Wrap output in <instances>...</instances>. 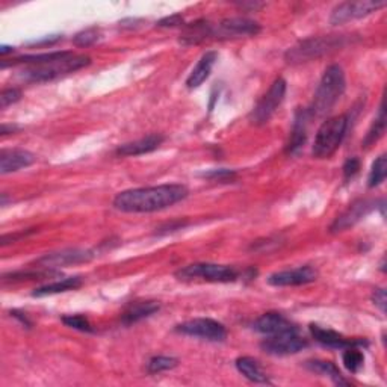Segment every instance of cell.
Masks as SVG:
<instances>
[{
    "instance_id": "19",
    "label": "cell",
    "mask_w": 387,
    "mask_h": 387,
    "mask_svg": "<svg viewBox=\"0 0 387 387\" xmlns=\"http://www.w3.org/2000/svg\"><path fill=\"white\" fill-rule=\"evenodd\" d=\"M310 333L316 342H320L324 346H329V348H348V346L366 345L365 341H350L339 333L329 329H322V327L315 324L310 325Z\"/></svg>"
},
{
    "instance_id": "9",
    "label": "cell",
    "mask_w": 387,
    "mask_h": 387,
    "mask_svg": "<svg viewBox=\"0 0 387 387\" xmlns=\"http://www.w3.org/2000/svg\"><path fill=\"white\" fill-rule=\"evenodd\" d=\"M176 330L182 334L200 337V339L211 342H223L227 337L225 327L221 322L209 320V317H197V320L186 321L177 325Z\"/></svg>"
},
{
    "instance_id": "25",
    "label": "cell",
    "mask_w": 387,
    "mask_h": 387,
    "mask_svg": "<svg viewBox=\"0 0 387 387\" xmlns=\"http://www.w3.org/2000/svg\"><path fill=\"white\" fill-rule=\"evenodd\" d=\"M306 368L310 369L312 372L321 374L324 376H329L337 386H346L348 381H346L341 371L336 368V365L332 362H325V360H309L306 362Z\"/></svg>"
},
{
    "instance_id": "31",
    "label": "cell",
    "mask_w": 387,
    "mask_h": 387,
    "mask_svg": "<svg viewBox=\"0 0 387 387\" xmlns=\"http://www.w3.org/2000/svg\"><path fill=\"white\" fill-rule=\"evenodd\" d=\"M98 37H100V32H98L97 27H88L85 31L76 34V37L73 38V43L77 47H89L97 41Z\"/></svg>"
},
{
    "instance_id": "16",
    "label": "cell",
    "mask_w": 387,
    "mask_h": 387,
    "mask_svg": "<svg viewBox=\"0 0 387 387\" xmlns=\"http://www.w3.org/2000/svg\"><path fill=\"white\" fill-rule=\"evenodd\" d=\"M310 120H312V115L309 112V109H300V111H296L289 141L286 144L287 155H295L306 144L307 126H309Z\"/></svg>"
},
{
    "instance_id": "2",
    "label": "cell",
    "mask_w": 387,
    "mask_h": 387,
    "mask_svg": "<svg viewBox=\"0 0 387 387\" xmlns=\"http://www.w3.org/2000/svg\"><path fill=\"white\" fill-rule=\"evenodd\" d=\"M190 194L185 185L168 183L148 188H136L117 194L114 207L126 214H148L171 207L173 204L185 200Z\"/></svg>"
},
{
    "instance_id": "33",
    "label": "cell",
    "mask_w": 387,
    "mask_h": 387,
    "mask_svg": "<svg viewBox=\"0 0 387 387\" xmlns=\"http://www.w3.org/2000/svg\"><path fill=\"white\" fill-rule=\"evenodd\" d=\"M360 170V161L357 157H350L346 159V162L343 164V177L345 181H350Z\"/></svg>"
},
{
    "instance_id": "28",
    "label": "cell",
    "mask_w": 387,
    "mask_h": 387,
    "mask_svg": "<svg viewBox=\"0 0 387 387\" xmlns=\"http://www.w3.org/2000/svg\"><path fill=\"white\" fill-rule=\"evenodd\" d=\"M387 174V157L386 155H381L375 159V162L372 164L369 178H368V186L369 188H376L380 186Z\"/></svg>"
},
{
    "instance_id": "6",
    "label": "cell",
    "mask_w": 387,
    "mask_h": 387,
    "mask_svg": "<svg viewBox=\"0 0 387 387\" xmlns=\"http://www.w3.org/2000/svg\"><path fill=\"white\" fill-rule=\"evenodd\" d=\"M178 280H204L211 283H230L237 279V271L232 266L216 263H194L188 265L176 273Z\"/></svg>"
},
{
    "instance_id": "23",
    "label": "cell",
    "mask_w": 387,
    "mask_h": 387,
    "mask_svg": "<svg viewBox=\"0 0 387 387\" xmlns=\"http://www.w3.org/2000/svg\"><path fill=\"white\" fill-rule=\"evenodd\" d=\"M82 286V277H67V279L58 280L53 283H48L46 286L38 287V289L34 291V296H47V295H55V294H61L67 291H74L77 287Z\"/></svg>"
},
{
    "instance_id": "21",
    "label": "cell",
    "mask_w": 387,
    "mask_h": 387,
    "mask_svg": "<svg viewBox=\"0 0 387 387\" xmlns=\"http://www.w3.org/2000/svg\"><path fill=\"white\" fill-rule=\"evenodd\" d=\"M159 309H161V306L156 301H135L127 306V309L122 315V321L126 325H132L155 315L156 312H159Z\"/></svg>"
},
{
    "instance_id": "11",
    "label": "cell",
    "mask_w": 387,
    "mask_h": 387,
    "mask_svg": "<svg viewBox=\"0 0 387 387\" xmlns=\"http://www.w3.org/2000/svg\"><path fill=\"white\" fill-rule=\"evenodd\" d=\"M376 207V202L368 200V198H360L355 200L353 204L348 206V209L343 211L339 216L336 218L333 224L330 225L332 233H342L346 232L357 223H360L365 216H368Z\"/></svg>"
},
{
    "instance_id": "7",
    "label": "cell",
    "mask_w": 387,
    "mask_h": 387,
    "mask_svg": "<svg viewBox=\"0 0 387 387\" xmlns=\"http://www.w3.org/2000/svg\"><path fill=\"white\" fill-rule=\"evenodd\" d=\"M286 81L283 77L275 79L270 89L265 93L257 105L253 107L250 114V123L254 126H263L271 120V117L275 114L277 109L283 103L286 96Z\"/></svg>"
},
{
    "instance_id": "27",
    "label": "cell",
    "mask_w": 387,
    "mask_h": 387,
    "mask_svg": "<svg viewBox=\"0 0 387 387\" xmlns=\"http://www.w3.org/2000/svg\"><path fill=\"white\" fill-rule=\"evenodd\" d=\"M342 360L346 369L353 374H357L363 368L365 355L359 348H357V346H348V348H345L342 354Z\"/></svg>"
},
{
    "instance_id": "3",
    "label": "cell",
    "mask_w": 387,
    "mask_h": 387,
    "mask_svg": "<svg viewBox=\"0 0 387 387\" xmlns=\"http://www.w3.org/2000/svg\"><path fill=\"white\" fill-rule=\"evenodd\" d=\"M345 73L341 65L333 64L324 72L321 82L317 85V89L313 97V102L310 105L309 112L316 118H322L329 114L337 100L342 97L345 91Z\"/></svg>"
},
{
    "instance_id": "38",
    "label": "cell",
    "mask_w": 387,
    "mask_h": 387,
    "mask_svg": "<svg viewBox=\"0 0 387 387\" xmlns=\"http://www.w3.org/2000/svg\"><path fill=\"white\" fill-rule=\"evenodd\" d=\"M188 224V221H174V223H171V224H168L166 227H162V229H159V230H161V232H159V233H168V232H174V230H181V229H183V227Z\"/></svg>"
},
{
    "instance_id": "1",
    "label": "cell",
    "mask_w": 387,
    "mask_h": 387,
    "mask_svg": "<svg viewBox=\"0 0 387 387\" xmlns=\"http://www.w3.org/2000/svg\"><path fill=\"white\" fill-rule=\"evenodd\" d=\"M89 63H91V59L85 55H76L73 52H52L20 56L13 59L11 63H2V68H6L8 65H25L18 72V77L25 82L41 84L74 73L89 65Z\"/></svg>"
},
{
    "instance_id": "36",
    "label": "cell",
    "mask_w": 387,
    "mask_h": 387,
    "mask_svg": "<svg viewBox=\"0 0 387 387\" xmlns=\"http://www.w3.org/2000/svg\"><path fill=\"white\" fill-rule=\"evenodd\" d=\"M372 301L374 304L379 307V309L386 313V303H387V296H386V291L384 289H375L372 294Z\"/></svg>"
},
{
    "instance_id": "5",
    "label": "cell",
    "mask_w": 387,
    "mask_h": 387,
    "mask_svg": "<svg viewBox=\"0 0 387 387\" xmlns=\"http://www.w3.org/2000/svg\"><path fill=\"white\" fill-rule=\"evenodd\" d=\"M348 129V118L336 115L327 120L317 129L312 153L316 159H329L341 147Z\"/></svg>"
},
{
    "instance_id": "15",
    "label": "cell",
    "mask_w": 387,
    "mask_h": 387,
    "mask_svg": "<svg viewBox=\"0 0 387 387\" xmlns=\"http://www.w3.org/2000/svg\"><path fill=\"white\" fill-rule=\"evenodd\" d=\"M35 155L23 150V148H11V150H2L0 153V173L9 174L15 173L22 168L31 166L35 162Z\"/></svg>"
},
{
    "instance_id": "32",
    "label": "cell",
    "mask_w": 387,
    "mask_h": 387,
    "mask_svg": "<svg viewBox=\"0 0 387 387\" xmlns=\"http://www.w3.org/2000/svg\"><path fill=\"white\" fill-rule=\"evenodd\" d=\"M20 98H22V91H20V89H17V88L4 89L2 96H0V107L5 109L9 105L18 102Z\"/></svg>"
},
{
    "instance_id": "22",
    "label": "cell",
    "mask_w": 387,
    "mask_h": 387,
    "mask_svg": "<svg viewBox=\"0 0 387 387\" xmlns=\"http://www.w3.org/2000/svg\"><path fill=\"white\" fill-rule=\"evenodd\" d=\"M214 31L215 26L207 22V20H197V22L185 27L181 41L183 44H200L207 41L209 38H214Z\"/></svg>"
},
{
    "instance_id": "20",
    "label": "cell",
    "mask_w": 387,
    "mask_h": 387,
    "mask_svg": "<svg viewBox=\"0 0 387 387\" xmlns=\"http://www.w3.org/2000/svg\"><path fill=\"white\" fill-rule=\"evenodd\" d=\"M218 59V53L216 52H206L198 64L195 65L194 70L191 72V74L188 76L186 79V86L190 89H195L200 85H203V82L206 81L207 77L211 76L212 68Z\"/></svg>"
},
{
    "instance_id": "13",
    "label": "cell",
    "mask_w": 387,
    "mask_h": 387,
    "mask_svg": "<svg viewBox=\"0 0 387 387\" xmlns=\"http://www.w3.org/2000/svg\"><path fill=\"white\" fill-rule=\"evenodd\" d=\"M261 32L259 23L253 22L245 17H233L224 18L220 25L215 26L214 38H240V37H251Z\"/></svg>"
},
{
    "instance_id": "18",
    "label": "cell",
    "mask_w": 387,
    "mask_h": 387,
    "mask_svg": "<svg viewBox=\"0 0 387 387\" xmlns=\"http://www.w3.org/2000/svg\"><path fill=\"white\" fill-rule=\"evenodd\" d=\"M254 330L266 336H274L295 330V325L289 320H286L283 315L277 312H270L262 315L259 320L254 322Z\"/></svg>"
},
{
    "instance_id": "41",
    "label": "cell",
    "mask_w": 387,
    "mask_h": 387,
    "mask_svg": "<svg viewBox=\"0 0 387 387\" xmlns=\"http://www.w3.org/2000/svg\"><path fill=\"white\" fill-rule=\"evenodd\" d=\"M237 6H241L242 9L251 8V9H254V11H256V9H257V8H262V6H263V4H257V2H250V4H245V2H242V4H237Z\"/></svg>"
},
{
    "instance_id": "26",
    "label": "cell",
    "mask_w": 387,
    "mask_h": 387,
    "mask_svg": "<svg viewBox=\"0 0 387 387\" xmlns=\"http://www.w3.org/2000/svg\"><path fill=\"white\" fill-rule=\"evenodd\" d=\"M384 132H386V107H384V102H381L379 114H376L371 129L368 131V133H366L365 140L362 143L363 147L368 148L372 144H375L384 135Z\"/></svg>"
},
{
    "instance_id": "42",
    "label": "cell",
    "mask_w": 387,
    "mask_h": 387,
    "mask_svg": "<svg viewBox=\"0 0 387 387\" xmlns=\"http://www.w3.org/2000/svg\"><path fill=\"white\" fill-rule=\"evenodd\" d=\"M13 52H14V48L9 47V46H2V47H0V55H2V56L8 55V53H13Z\"/></svg>"
},
{
    "instance_id": "30",
    "label": "cell",
    "mask_w": 387,
    "mask_h": 387,
    "mask_svg": "<svg viewBox=\"0 0 387 387\" xmlns=\"http://www.w3.org/2000/svg\"><path fill=\"white\" fill-rule=\"evenodd\" d=\"M63 322L70 327V329L79 330V332H85V333H93V325L89 324L88 317L84 315H67L63 316Z\"/></svg>"
},
{
    "instance_id": "24",
    "label": "cell",
    "mask_w": 387,
    "mask_h": 387,
    "mask_svg": "<svg viewBox=\"0 0 387 387\" xmlns=\"http://www.w3.org/2000/svg\"><path fill=\"white\" fill-rule=\"evenodd\" d=\"M235 365L236 369L240 371L247 380H250L253 383H270L259 363L251 359V357H240Z\"/></svg>"
},
{
    "instance_id": "39",
    "label": "cell",
    "mask_w": 387,
    "mask_h": 387,
    "mask_svg": "<svg viewBox=\"0 0 387 387\" xmlns=\"http://www.w3.org/2000/svg\"><path fill=\"white\" fill-rule=\"evenodd\" d=\"M18 126H15V124H2V129H0V133H2L4 136L5 135H8V133H14V132H17L18 131Z\"/></svg>"
},
{
    "instance_id": "14",
    "label": "cell",
    "mask_w": 387,
    "mask_h": 387,
    "mask_svg": "<svg viewBox=\"0 0 387 387\" xmlns=\"http://www.w3.org/2000/svg\"><path fill=\"white\" fill-rule=\"evenodd\" d=\"M317 279V271L312 266H301L296 270H287L271 274L268 277V283L275 287L284 286H301L312 283Z\"/></svg>"
},
{
    "instance_id": "10",
    "label": "cell",
    "mask_w": 387,
    "mask_h": 387,
    "mask_svg": "<svg viewBox=\"0 0 387 387\" xmlns=\"http://www.w3.org/2000/svg\"><path fill=\"white\" fill-rule=\"evenodd\" d=\"M306 346H307V341L299 334L296 329L266 337V339H263L261 343V348L266 354H271V355L296 354L303 348H306Z\"/></svg>"
},
{
    "instance_id": "34",
    "label": "cell",
    "mask_w": 387,
    "mask_h": 387,
    "mask_svg": "<svg viewBox=\"0 0 387 387\" xmlns=\"http://www.w3.org/2000/svg\"><path fill=\"white\" fill-rule=\"evenodd\" d=\"M204 178H211V181H218V182H224V181H232V178L236 176L235 171L232 170H212L209 173H203L202 174Z\"/></svg>"
},
{
    "instance_id": "4",
    "label": "cell",
    "mask_w": 387,
    "mask_h": 387,
    "mask_svg": "<svg viewBox=\"0 0 387 387\" xmlns=\"http://www.w3.org/2000/svg\"><path fill=\"white\" fill-rule=\"evenodd\" d=\"M348 44V38L345 35H325V37H312L292 46L286 52L284 59L289 64H303L313 61L327 53H332L337 48Z\"/></svg>"
},
{
    "instance_id": "40",
    "label": "cell",
    "mask_w": 387,
    "mask_h": 387,
    "mask_svg": "<svg viewBox=\"0 0 387 387\" xmlns=\"http://www.w3.org/2000/svg\"><path fill=\"white\" fill-rule=\"evenodd\" d=\"M11 315H13L14 317H17V320H20V322H22L23 325H26L27 329H29V327H31V322L27 321V317H26V316H23V313H18L17 310H13V312H11Z\"/></svg>"
},
{
    "instance_id": "29",
    "label": "cell",
    "mask_w": 387,
    "mask_h": 387,
    "mask_svg": "<svg viewBox=\"0 0 387 387\" xmlns=\"http://www.w3.org/2000/svg\"><path fill=\"white\" fill-rule=\"evenodd\" d=\"M178 365V360L174 359V357H165V355H157L150 359V362L147 363V372L148 374H159L164 371H170L174 369Z\"/></svg>"
},
{
    "instance_id": "35",
    "label": "cell",
    "mask_w": 387,
    "mask_h": 387,
    "mask_svg": "<svg viewBox=\"0 0 387 387\" xmlns=\"http://www.w3.org/2000/svg\"><path fill=\"white\" fill-rule=\"evenodd\" d=\"M185 23V20L181 14H174L171 17H165L161 22L157 23L159 27H174V26H182Z\"/></svg>"
},
{
    "instance_id": "17",
    "label": "cell",
    "mask_w": 387,
    "mask_h": 387,
    "mask_svg": "<svg viewBox=\"0 0 387 387\" xmlns=\"http://www.w3.org/2000/svg\"><path fill=\"white\" fill-rule=\"evenodd\" d=\"M165 138L159 133H152L147 135L141 140H136L132 143L123 144L117 148L115 155L122 156V157H131V156H140V155H145V153H152L155 150H157L161 144L164 143Z\"/></svg>"
},
{
    "instance_id": "8",
    "label": "cell",
    "mask_w": 387,
    "mask_h": 387,
    "mask_svg": "<svg viewBox=\"0 0 387 387\" xmlns=\"http://www.w3.org/2000/svg\"><path fill=\"white\" fill-rule=\"evenodd\" d=\"M384 0H355V2H343L337 5L330 15V23L333 26H341L353 20L363 18L372 13H376L379 9L384 8Z\"/></svg>"
},
{
    "instance_id": "12",
    "label": "cell",
    "mask_w": 387,
    "mask_h": 387,
    "mask_svg": "<svg viewBox=\"0 0 387 387\" xmlns=\"http://www.w3.org/2000/svg\"><path fill=\"white\" fill-rule=\"evenodd\" d=\"M94 257V253L89 250H79V248H68V250H61L55 253H47L43 257H39L34 263L38 268L44 270H52V268H61L68 265H77L89 262Z\"/></svg>"
},
{
    "instance_id": "37",
    "label": "cell",
    "mask_w": 387,
    "mask_h": 387,
    "mask_svg": "<svg viewBox=\"0 0 387 387\" xmlns=\"http://www.w3.org/2000/svg\"><path fill=\"white\" fill-rule=\"evenodd\" d=\"M34 232H35V229H29L26 232H20V233H14V235H4L2 236V245H8L11 242H15V241L22 240V237H26L27 235H31Z\"/></svg>"
}]
</instances>
